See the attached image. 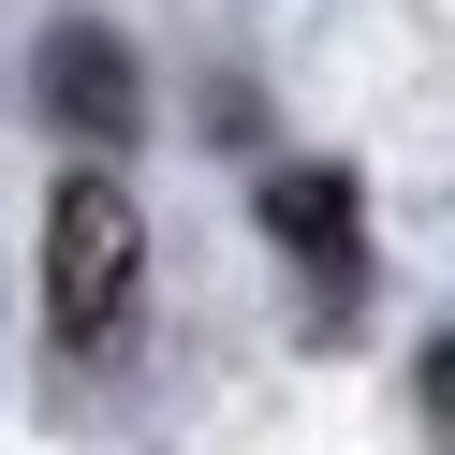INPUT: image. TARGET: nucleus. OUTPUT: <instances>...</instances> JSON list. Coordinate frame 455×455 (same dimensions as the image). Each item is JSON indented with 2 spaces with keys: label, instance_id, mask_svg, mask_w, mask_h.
<instances>
[{
  "label": "nucleus",
  "instance_id": "nucleus-1",
  "mask_svg": "<svg viewBox=\"0 0 455 455\" xmlns=\"http://www.w3.org/2000/svg\"><path fill=\"white\" fill-rule=\"evenodd\" d=\"M132 279H148L132 191L118 177H60V206H44V338H60V353H118Z\"/></svg>",
  "mask_w": 455,
  "mask_h": 455
},
{
  "label": "nucleus",
  "instance_id": "nucleus-2",
  "mask_svg": "<svg viewBox=\"0 0 455 455\" xmlns=\"http://www.w3.org/2000/svg\"><path fill=\"white\" fill-rule=\"evenodd\" d=\"M265 235L308 265L323 308H353V279H367V191L338 177V162H279V177H265Z\"/></svg>",
  "mask_w": 455,
  "mask_h": 455
},
{
  "label": "nucleus",
  "instance_id": "nucleus-3",
  "mask_svg": "<svg viewBox=\"0 0 455 455\" xmlns=\"http://www.w3.org/2000/svg\"><path fill=\"white\" fill-rule=\"evenodd\" d=\"M30 74H44V118H60V132H89V148H118V132L148 118V74H132V44L103 30V15H60Z\"/></svg>",
  "mask_w": 455,
  "mask_h": 455
},
{
  "label": "nucleus",
  "instance_id": "nucleus-4",
  "mask_svg": "<svg viewBox=\"0 0 455 455\" xmlns=\"http://www.w3.org/2000/svg\"><path fill=\"white\" fill-rule=\"evenodd\" d=\"M411 411H426V441L455 455V323H441V338L411 353Z\"/></svg>",
  "mask_w": 455,
  "mask_h": 455
}]
</instances>
